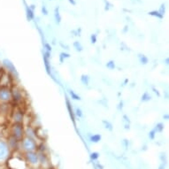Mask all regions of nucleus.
Masks as SVG:
<instances>
[{
  "label": "nucleus",
  "mask_w": 169,
  "mask_h": 169,
  "mask_svg": "<svg viewBox=\"0 0 169 169\" xmlns=\"http://www.w3.org/2000/svg\"><path fill=\"white\" fill-rule=\"evenodd\" d=\"M24 129H25V127H24L23 124H21V123H14L13 127L11 128V135L13 137H14L15 139H17L18 141L20 142L25 136Z\"/></svg>",
  "instance_id": "1"
},
{
  "label": "nucleus",
  "mask_w": 169,
  "mask_h": 169,
  "mask_svg": "<svg viewBox=\"0 0 169 169\" xmlns=\"http://www.w3.org/2000/svg\"><path fill=\"white\" fill-rule=\"evenodd\" d=\"M20 142H21L22 148L25 151H27V152H34L35 150L37 148L36 141L34 140V139H31V138L24 136V138Z\"/></svg>",
  "instance_id": "2"
},
{
  "label": "nucleus",
  "mask_w": 169,
  "mask_h": 169,
  "mask_svg": "<svg viewBox=\"0 0 169 169\" xmlns=\"http://www.w3.org/2000/svg\"><path fill=\"white\" fill-rule=\"evenodd\" d=\"M23 89L19 88L18 86H14L13 89H11V94H12V99L16 103L23 101L24 96H23Z\"/></svg>",
  "instance_id": "3"
},
{
  "label": "nucleus",
  "mask_w": 169,
  "mask_h": 169,
  "mask_svg": "<svg viewBox=\"0 0 169 169\" xmlns=\"http://www.w3.org/2000/svg\"><path fill=\"white\" fill-rule=\"evenodd\" d=\"M0 100L3 102H9L12 100V94L10 89L6 87L0 89Z\"/></svg>",
  "instance_id": "4"
},
{
  "label": "nucleus",
  "mask_w": 169,
  "mask_h": 169,
  "mask_svg": "<svg viewBox=\"0 0 169 169\" xmlns=\"http://www.w3.org/2000/svg\"><path fill=\"white\" fill-rule=\"evenodd\" d=\"M24 133H25V136H26V137H29V138H31V139H34V140H35V139L37 138L35 128H33L32 126H30V125L25 127Z\"/></svg>",
  "instance_id": "5"
},
{
  "label": "nucleus",
  "mask_w": 169,
  "mask_h": 169,
  "mask_svg": "<svg viewBox=\"0 0 169 169\" xmlns=\"http://www.w3.org/2000/svg\"><path fill=\"white\" fill-rule=\"evenodd\" d=\"M4 65L5 67L6 68V69L8 70V73L10 74H13V75H15L16 77H18V73L16 71V68L14 67V65L8 59H5L4 60Z\"/></svg>",
  "instance_id": "6"
},
{
  "label": "nucleus",
  "mask_w": 169,
  "mask_h": 169,
  "mask_svg": "<svg viewBox=\"0 0 169 169\" xmlns=\"http://www.w3.org/2000/svg\"><path fill=\"white\" fill-rule=\"evenodd\" d=\"M24 122V113L22 111L17 110L14 113V123H21Z\"/></svg>",
  "instance_id": "7"
},
{
  "label": "nucleus",
  "mask_w": 169,
  "mask_h": 169,
  "mask_svg": "<svg viewBox=\"0 0 169 169\" xmlns=\"http://www.w3.org/2000/svg\"><path fill=\"white\" fill-rule=\"evenodd\" d=\"M8 145L5 142L0 140V159L4 158L8 153Z\"/></svg>",
  "instance_id": "8"
},
{
  "label": "nucleus",
  "mask_w": 169,
  "mask_h": 169,
  "mask_svg": "<svg viewBox=\"0 0 169 169\" xmlns=\"http://www.w3.org/2000/svg\"><path fill=\"white\" fill-rule=\"evenodd\" d=\"M27 158L30 163L35 164L38 161V155L35 152H27Z\"/></svg>",
  "instance_id": "9"
},
{
  "label": "nucleus",
  "mask_w": 169,
  "mask_h": 169,
  "mask_svg": "<svg viewBox=\"0 0 169 169\" xmlns=\"http://www.w3.org/2000/svg\"><path fill=\"white\" fill-rule=\"evenodd\" d=\"M66 104H67V108H68V113H69V116H70L71 119L73 120V122H74V123H75V115H74V109H73V106H72L71 103H70V101H69V99H68V98H67V100H66Z\"/></svg>",
  "instance_id": "10"
},
{
  "label": "nucleus",
  "mask_w": 169,
  "mask_h": 169,
  "mask_svg": "<svg viewBox=\"0 0 169 169\" xmlns=\"http://www.w3.org/2000/svg\"><path fill=\"white\" fill-rule=\"evenodd\" d=\"M44 67L46 69V72L49 75L51 74V63H50V59H48L47 57H45L44 55Z\"/></svg>",
  "instance_id": "11"
},
{
  "label": "nucleus",
  "mask_w": 169,
  "mask_h": 169,
  "mask_svg": "<svg viewBox=\"0 0 169 169\" xmlns=\"http://www.w3.org/2000/svg\"><path fill=\"white\" fill-rule=\"evenodd\" d=\"M102 136L100 134H93L89 135V141L94 143H98L101 141Z\"/></svg>",
  "instance_id": "12"
},
{
  "label": "nucleus",
  "mask_w": 169,
  "mask_h": 169,
  "mask_svg": "<svg viewBox=\"0 0 169 169\" xmlns=\"http://www.w3.org/2000/svg\"><path fill=\"white\" fill-rule=\"evenodd\" d=\"M152 95L148 91H144L143 93V95L141 96V101L142 102H149L152 100Z\"/></svg>",
  "instance_id": "13"
},
{
  "label": "nucleus",
  "mask_w": 169,
  "mask_h": 169,
  "mask_svg": "<svg viewBox=\"0 0 169 169\" xmlns=\"http://www.w3.org/2000/svg\"><path fill=\"white\" fill-rule=\"evenodd\" d=\"M138 59L142 65H147L149 63V59L144 54H138Z\"/></svg>",
  "instance_id": "14"
},
{
  "label": "nucleus",
  "mask_w": 169,
  "mask_h": 169,
  "mask_svg": "<svg viewBox=\"0 0 169 169\" xmlns=\"http://www.w3.org/2000/svg\"><path fill=\"white\" fill-rule=\"evenodd\" d=\"M82 83L84 85V86H88L90 83V77L88 75V74H82L81 78H80Z\"/></svg>",
  "instance_id": "15"
},
{
  "label": "nucleus",
  "mask_w": 169,
  "mask_h": 169,
  "mask_svg": "<svg viewBox=\"0 0 169 169\" xmlns=\"http://www.w3.org/2000/svg\"><path fill=\"white\" fill-rule=\"evenodd\" d=\"M164 128H165L164 124H163L162 122H158V123H157V124L155 125V127H154L153 129L156 131V133H162L163 130H164Z\"/></svg>",
  "instance_id": "16"
},
{
  "label": "nucleus",
  "mask_w": 169,
  "mask_h": 169,
  "mask_svg": "<svg viewBox=\"0 0 169 169\" xmlns=\"http://www.w3.org/2000/svg\"><path fill=\"white\" fill-rule=\"evenodd\" d=\"M68 93H69V95H70V97H71V98H72L73 100L80 101V100L82 99L81 97H80L77 93H75L74 90H72V89H69V90H68Z\"/></svg>",
  "instance_id": "17"
},
{
  "label": "nucleus",
  "mask_w": 169,
  "mask_h": 169,
  "mask_svg": "<svg viewBox=\"0 0 169 169\" xmlns=\"http://www.w3.org/2000/svg\"><path fill=\"white\" fill-rule=\"evenodd\" d=\"M102 122H103V124H104L105 129H107V130H109V131H113V124H112L110 121L104 119Z\"/></svg>",
  "instance_id": "18"
},
{
  "label": "nucleus",
  "mask_w": 169,
  "mask_h": 169,
  "mask_svg": "<svg viewBox=\"0 0 169 169\" xmlns=\"http://www.w3.org/2000/svg\"><path fill=\"white\" fill-rule=\"evenodd\" d=\"M69 58H70V54L68 53V52L63 51V52H61L59 54V61H60V63H63L67 59H69Z\"/></svg>",
  "instance_id": "19"
},
{
  "label": "nucleus",
  "mask_w": 169,
  "mask_h": 169,
  "mask_svg": "<svg viewBox=\"0 0 169 169\" xmlns=\"http://www.w3.org/2000/svg\"><path fill=\"white\" fill-rule=\"evenodd\" d=\"M54 17H55L56 22H57L58 24H59L60 21H61V16H60V14H59V7H57V8L55 9V12H54Z\"/></svg>",
  "instance_id": "20"
},
{
  "label": "nucleus",
  "mask_w": 169,
  "mask_h": 169,
  "mask_svg": "<svg viewBox=\"0 0 169 169\" xmlns=\"http://www.w3.org/2000/svg\"><path fill=\"white\" fill-rule=\"evenodd\" d=\"M35 17L34 11L30 7H27V18L29 20H32Z\"/></svg>",
  "instance_id": "21"
},
{
  "label": "nucleus",
  "mask_w": 169,
  "mask_h": 169,
  "mask_svg": "<svg viewBox=\"0 0 169 169\" xmlns=\"http://www.w3.org/2000/svg\"><path fill=\"white\" fill-rule=\"evenodd\" d=\"M74 48L75 49V51H78V52H81V51H83V45L81 44L80 42H77V41L74 43Z\"/></svg>",
  "instance_id": "22"
},
{
  "label": "nucleus",
  "mask_w": 169,
  "mask_h": 169,
  "mask_svg": "<svg viewBox=\"0 0 169 169\" xmlns=\"http://www.w3.org/2000/svg\"><path fill=\"white\" fill-rule=\"evenodd\" d=\"M105 67L108 68V69H110V70H113V69H115V68H116L115 61H114V60H109V61L106 63Z\"/></svg>",
  "instance_id": "23"
},
{
  "label": "nucleus",
  "mask_w": 169,
  "mask_h": 169,
  "mask_svg": "<svg viewBox=\"0 0 169 169\" xmlns=\"http://www.w3.org/2000/svg\"><path fill=\"white\" fill-rule=\"evenodd\" d=\"M149 15L153 16V17L158 18V19H163V17H164V15H162L161 14H159L158 11H152V12L149 13Z\"/></svg>",
  "instance_id": "24"
},
{
  "label": "nucleus",
  "mask_w": 169,
  "mask_h": 169,
  "mask_svg": "<svg viewBox=\"0 0 169 169\" xmlns=\"http://www.w3.org/2000/svg\"><path fill=\"white\" fill-rule=\"evenodd\" d=\"M74 115H75V117H78V118H83V113L82 109L77 107V108L74 110Z\"/></svg>",
  "instance_id": "25"
},
{
  "label": "nucleus",
  "mask_w": 169,
  "mask_h": 169,
  "mask_svg": "<svg viewBox=\"0 0 169 169\" xmlns=\"http://www.w3.org/2000/svg\"><path fill=\"white\" fill-rule=\"evenodd\" d=\"M97 41H98V36H97V35H90V43H91L92 44H95L97 43Z\"/></svg>",
  "instance_id": "26"
},
{
  "label": "nucleus",
  "mask_w": 169,
  "mask_h": 169,
  "mask_svg": "<svg viewBox=\"0 0 169 169\" xmlns=\"http://www.w3.org/2000/svg\"><path fill=\"white\" fill-rule=\"evenodd\" d=\"M156 135H157V133H156V131L154 130V129H152L150 132H149V138L151 139V140H154L155 139V137H156Z\"/></svg>",
  "instance_id": "27"
},
{
  "label": "nucleus",
  "mask_w": 169,
  "mask_h": 169,
  "mask_svg": "<svg viewBox=\"0 0 169 169\" xmlns=\"http://www.w3.org/2000/svg\"><path fill=\"white\" fill-rule=\"evenodd\" d=\"M98 157H99V153L98 152H92L91 154H90V158L92 159V160H96V159H98Z\"/></svg>",
  "instance_id": "28"
},
{
  "label": "nucleus",
  "mask_w": 169,
  "mask_h": 169,
  "mask_svg": "<svg viewBox=\"0 0 169 169\" xmlns=\"http://www.w3.org/2000/svg\"><path fill=\"white\" fill-rule=\"evenodd\" d=\"M44 49H45V51H48V52H51V44H49V43H45L44 44Z\"/></svg>",
  "instance_id": "29"
},
{
  "label": "nucleus",
  "mask_w": 169,
  "mask_h": 169,
  "mask_svg": "<svg viewBox=\"0 0 169 169\" xmlns=\"http://www.w3.org/2000/svg\"><path fill=\"white\" fill-rule=\"evenodd\" d=\"M158 12H159V14H161L162 15H164V14H165V5H164V4L161 5V6H160V8H159V10H158Z\"/></svg>",
  "instance_id": "30"
},
{
  "label": "nucleus",
  "mask_w": 169,
  "mask_h": 169,
  "mask_svg": "<svg viewBox=\"0 0 169 169\" xmlns=\"http://www.w3.org/2000/svg\"><path fill=\"white\" fill-rule=\"evenodd\" d=\"M123 107H124V103H123V101H119L118 106H117V109L119 111H121L123 109Z\"/></svg>",
  "instance_id": "31"
},
{
  "label": "nucleus",
  "mask_w": 169,
  "mask_h": 169,
  "mask_svg": "<svg viewBox=\"0 0 169 169\" xmlns=\"http://www.w3.org/2000/svg\"><path fill=\"white\" fill-rule=\"evenodd\" d=\"M42 12H43V14H44V15H47L48 14V11H47V9H46V6H43L42 7Z\"/></svg>",
  "instance_id": "32"
},
{
  "label": "nucleus",
  "mask_w": 169,
  "mask_h": 169,
  "mask_svg": "<svg viewBox=\"0 0 169 169\" xmlns=\"http://www.w3.org/2000/svg\"><path fill=\"white\" fill-rule=\"evenodd\" d=\"M152 90H153V92L158 96V97H160V93L158 92V89H157L156 88H154V87H152Z\"/></svg>",
  "instance_id": "33"
},
{
  "label": "nucleus",
  "mask_w": 169,
  "mask_h": 169,
  "mask_svg": "<svg viewBox=\"0 0 169 169\" xmlns=\"http://www.w3.org/2000/svg\"><path fill=\"white\" fill-rule=\"evenodd\" d=\"M163 119H165L166 120H168L169 115H168V114H167V113H166V114H164V115H163Z\"/></svg>",
  "instance_id": "34"
},
{
  "label": "nucleus",
  "mask_w": 169,
  "mask_h": 169,
  "mask_svg": "<svg viewBox=\"0 0 169 169\" xmlns=\"http://www.w3.org/2000/svg\"><path fill=\"white\" fill-rule=\"evenodd\" d=\"M68 1H69V3L72 4L73 5H76V2H75L74 0H68Z\"/></svg>",
  "instance_id": "35"
},
{
  "label": "nucleus",
  "mask_w": 169,
  "mask_h": 169,
  "mask_svg": "<svg viewBox=\"0 0 169 169\" xmlns=\"http://www.w3.org/2000/svg\"><path fill=\"white\" fill-rule=\"evenodd\" d=\"M127 29H128V26H126V27H125V29H124V31H123V32H126V31H127Z\"/></svg>",
  "instance_id": "36"
},
{
  "label": "nucleus",
  "mask_w": 169,
  "mask_h": 169,
  "mask_svg": "<svg viewBox=\"0 0 169 169\" xmlns=\"http://www.w3.org/2000/svg\"><path fill=\"white\" fill-rule=\"evenodd\" d=\"M166 62H167L166 64H167V65H168V59H166Z\"/></svg>",
  "instance_id": "37"
}]
</instances>
